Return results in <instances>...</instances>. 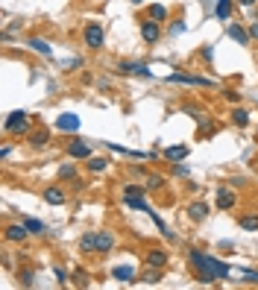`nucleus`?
<instances>
[{
	"label": "nucleus",
	"instance_id": "nucleus-11",
	"mask_svg": "<svg viewBox=\"0 0 258 290\" xmlns=\"http://www.w3.org/2000/svg\"><path fill=\"white\" fill-rule=\"evenodd\" d=\"M115 249V235L112 232H97V255H109Z\"/></svg>",
	"mask_w": 258,
	"mask_h": 290
},
{
	"label": "nucleus",
	"instance_id": "nucleus-13",
	"mask_svg": "<svg viewBox=\"0 0 258 290\" xmlns=\"http://www.w3.org/2000/svg\"><path fill=\"white\" fill-rule=\"evenodd\" d=\"M56 126H59L62 132H76V129H79V118H76V115H59Z\"/></svg>",
	"mask_w": 258,
	"mask_h": 290
},
{
	"label": "nucleus",
	"instance_id": "nucleus-8",
	"mask_svg": "<svg viewBox=\"0 0 258 290\" xmlns=\"http://www.w3.org/2000/svg\"><path fill=\"white\" fill-rule=\"evenodd\" d=\"M118 73H129V76H150V68L141 65V62H121Z\"/></svg>",
	"mask_w": 258,
	"mask_h": 290
},
{
	"label": "nucleus",
	"instance_id": "nucleus-37",
	"mask_svg": "<svg viewBox=\"0 0 258 290\" xmlns=\"http://www.w3.org/2000/svg\"><path fill=\"white\" fill-rule=\"evenodd\" d=\"M182 30H185V21H179V24H173V27H170V33H173V35H179Z\"/></svg>",
	"mask_w": 258,
	"mask_h": 290
},
{
	"label": "nucleus",
	"instance_id": "nucleus-27",
	"mask_svg": "<svg viewBox=\"0 0 258 290\" xmlns=\"http://www.w3.org/2000/svg\"><path fill=\"white\" fill-rule=\"evenodd\" d=\"M59 179H70V182H73V179H76V167H73V164H62V167H59Z\"/></svg>",
	"mask_w": 258,
	"mask_h": 290
},
{
	"label": "nucleus",
	"instance_id": "nucleus-18",
	"mask_svg": "<svg viewBox=\"0 0 258 290\" xmlns=\"http://www.w3.org/2000/svg\"><path fill=\"white\" fill-rule=\"evenodd\" d=\"M147 18H150V21H158V24H164V21H167V6H161V3L147 6Z\"/></svg>",
	"mask_w": 258,
	"mask_h": 290
},
{
	"label": "nucleus",
	"instance_id": "nucleus-20",
	"mask_svg": "<svg viewBox=\"0 0 258 290\" xmlns=\"http://www.w3.org/2000/svg\"><path fill=\"white\" fill-rule=\"evenodd\" d=\"M79 249L82 252H97V232H85L79 238Z\"/></svg>",
	"mask_w": 258,
	"mask_h": 290
},
{
	"label": "nucleus",
	"instance_id": "nucleus-15",
	"mask_svg": "<svg viewBox=\"0 0 258 290\" xmlns=\"http://www.w3.org/2000/svg\"><path fill=\"white\" fill-rule=\"evenodd\" d=\"M65 200H68V197H65V190L59 188V185H50V188L44 190V203H50V205H62Z\"/></svg>",
	"mask_w": 258,
	"mask_h": 290
},
{
	"label": "nucleus",
	"instance_id": "nucleus-42",
	"mask_svg": "<svg viewBox=\"0 0 258 290\" xmlns=\"http://www.w3.org/2000/svg\"><path fill=\"white\" fill-rule=\"evenodd\" d=\"M132 3H144V0H132Z\"/></svg>",
	"mask_w": 258,
	"mask_h": 290
},
{
	"label": "nucleus",
	"instance_id": "nucleus-16",
	"mask_svg": "<svg viewBox=\"0 0 258 290\" xmlns=\"http://www.w3.org/2000/svg\"><path fill=\"white\" fill-rule=\"evenodd\" d=\"M188 217H191L194 223H203V220L208 217V205H206V203H191V205H188Z\"/></svg>",
	"mask_w": 258,
	"mask_h": 290
},
{
	"label": "nucleus",
	"instance_id": "nucleus-17",
	"mask_svg": "<svg viewBox=\"0 0 258 290\" xmlns=\"http://www.w3.org/2000/svg\"><path fill=\"white\" fill-rule=\"evenodd\" d=\"M47 144H50V132L47 129H33L30 132V147L38 150V147H47Z\"/></svg>",
	"mask_w": 258,
	"mask_h": 290
},
{
	"label": "nucleus",
	"instance_id": "nucleus-22",
	"mask_svg": "<svg viewBox=\"0 0 258 290\" xmlns=\"http://www.w3.org/2000/svg\"><path fill=\"white\" fill-rule=\"evenodd\" d=\"M24 223H27L30 235H44V232H47V226H44L41 220H35V217H24Z\"/></svg>",
	"mask_w": 258,
	"mask_h": 290
},
{
	"label": "nucleus",
	"instance_id": "nucleus-41",
	"mask_svg": "<svg viewBox=\"0 0 258 290\" xmlns=\"http://www.w3.org/2000/svg\"><path fill=\"white\" fill-rule=\"evenodd\" d=\"M238 6H255V0H238Z\"/></svg>",
	"mask_w": 258,
	"mask_h": 290
},
{
	"label": "nucleus",
	"instance_id": "nucleus-4",
	"mask_svg": "<svg viewBox=\"0 0 258 290\" xmlns=\"http://www.w3.org/2000/svg\"><path fill=\"white\" fill-rule=\"evenodd\" d=\"M235 203H238V194L232 188H226V185H220V188H217V208H220V211H232Z\"/></svg>",
	"mask_w": 258,
	"mask_h": 290
},
{
	"label": "nucleus",
	"instance_id": "nucleus-36",
	"mask_svg": "<svg viewBox=\"0 0 258 290\" xmlns=\"http://www.w3.org/2000/svg\"><path fill=\"white\" fill-rule=\"evenodd\" d=\"M188 164H179V161H176V176H188Z\"/></svg>",
	"mask_w": 258,
	"mask_h": 290
},
{
	"label": "nucleus",
	"instance_id": "nucleus-6",
	"mask_svg": "<svg viewBox=\"0 0 258 290\" xmlns=\"http://www.w3.org/2000/svg\"><path fill=\"white\" fill-rule=\"evenodd\" d=\"M68 155L70 158H91V144H85L82 138H73L68 144Z\"/></svg>",
	"mask_w": 258,
	"mask_h": 290
},
{
	"label": "nucleus",
	"instance_id": "nucleus-28",
	"mask_svg": "<svg viewBox=\"0 0 258 290\" xmlns=\"http://www.w3.org/2000/svg\"><path fill=\"white\" fill-rule=\"evenodd\" d=\"M123 203L129 208H135V211H150V205L144 203V197H132V200H123Z\"/></svg>",
	"mask_w": 258,
	"mask_h": 290
},
{
	"label": "nucleus",
	"instance_id": "nucleus-31",
	"mask_svg": "<svg viewBox=\"0 0 258 290\" xmlns=\"http://www.w3.org/2000/svg\"><path fill=\"white\" fill-rule=\"evenodd\" d=\"M144 281H158V267H150V273H144Z\"/></svg>",
	"mask_w": 258,
	"mask_h": 290
},
{
	"label": "nucleus",
	"instance_id": "nucleus-5",
	"mask_svg": "<svg viewBox=\"0 0 258 290\" xmlns=\"http://www.w3.org/2000/svg\"><path fill=\"white\" fill-rule=\"evenodd\" d=\"M170 82H185V85L214 88V82H211V79H206V76H191V73H170Z\"/></svg>",
	"mask_w": 258,
	"mask_h": 290
},
{
	"label": "nucleus",
	"instance_id": "nucleus-30",
	"mask_svg": "<svg viewBox=\"0 0 258 290\" xmlns=\"http://www.w3.org/2000/svg\"><path fill=\"white\" fill-rule=\"evenodd\" d=\"M88 170H94V173L106 170V158H88Z\"/></svg>",
	"mask_w": 258,
	"mask_h": 290
},
{
	"label": "nucleus",
	"instance_id": "nucleus-3",
	"mask_svg": "<svg viewBox=\"0 0 258 290\" xmlns=\"http://www.w3.org/2000/svg\"><path fill=\"white\" fill-rule=\"evenodd\" d=\"M82 38H85V44L91 50H100V47H103V27H100L97 21H91L85 30H82Z\"/></svg>",
	"mask_w": 258,
	"mask_h": 290
},
{
	"label": "nucleus",
	"instance_id": "nucleus-12",
	"mask_svg": "<svg viewBox=\"0 0 258 290\" xmlns=\"http://www.w3.org/2000/svg\"><path fill=\"white\" fill-rule=\"evenodd\" d=\"M167 261H170V255H167L164 249H150V252H147V264H150V267L164 270V267H167Z\"/></svg>",
	"mask_w": 258,
	"mask_h": 290
},
{
	"label": "nucleus",
	"instance_id": "nucleus-19",
	"mask_svg": "<svg viewBox=\"0 0 258 290\" xmlns=\"http://www.w3.org/2000/svg\"><path fill=\"white\" fill-rule=\"evenodd\" d=\"M112 278H118V281H135V270L129 264H121V267L112 270Z\"/></svg>",
	"mask_w": 258,
	"mask_h": 290
},
{
	"label": "nucleus",
	"instance_id": "nucleus-1",
	"mask_svg": "<svg viewBox=\"0 0 258 290\" xmlns=\"http://www.w3.org/2000/svg\"><path fill=\"white\" fill-rule=\"evenodd\" d=\"M188 261L194 264V270H197V278H200V281H220V278L229 275V264H223V261H217V258L206 255V252H200V249H191Z\"/></svg>",
	"mask_w": 258,
	"mask_h": 290
},
{
	"label": "nucleus",
	"instance_id": "nucleus-21",
	"mask_svg": "<svg viewBox=\"0 0 258 290\" xmlns=\"http://www.w3.org/2000/svg\"><path fill=\"white\" fill-rule=\"evenodd\" d=\"M30 47H33L35 53H41V56H50L53 53L50 41H44V38H30Z\"/></svg>",
	"mask_w": 258,
	"mask_h": 290
},
{
	"label": "nucleus",
	"instance_id": "nucleus-29",
	"mask_svg": "<svg viewBox=\"0 0 258 290\" xmlns=\"http://www.w3.org/2000/svg\"><path fill=\"white\" fill-rule=\"evenodd\" d=\"M232 15V0H217V18Z\"/></svg>",
	"mask_w": 258,
	"mask_h": 290
},
{
	"label": "nucleus",
	"instance_id": "nucleus-32",
	"mask_svg": "<svg viewBox=\"0 0 258 290\" xmlns=\"http://www.w3.org/2000/svg\"><path fill=\"white\" fill-rule=\"evenodd\" d=\"M223 97L229 103H238V100H241V94H238V91H223Z\"/></svg>",
	"mask_w": 258,
	"mask_h": 290
},
{
	"label": "nucleus",
	"instance_id": "nucleus-38",
	"mask_svg": "<svg viewBox=\"0 0 258 290\" xmlns=\"http://www.w3.org/2000/svg\"><path fill=\"white\" fill-rule=\"evenodd\" d=\"M249 38H258V21H252V24H249Z\"/></svg>",
	"mask_w": 258,
	"mask_h": 290
},
{
	"label": "nucleus",
	"instance_id": "nucleus-43",
	"mask_svg": "<svg viewBox=\"0 0 258 290\" xmlns=\"http://www.w3.org/2000/svg\"><path fill=\"white\" fill-rule=\"evenodd\" d=\"M255 141H258V132H255Z\"/></svg>",
	"mask_w": 258,
	"mask_h": 290
},
{
	"label": "nucleus",
	"instance_id": "nucleus-24",
	"mask_svg": "<svg viewBox=\"0 0 258 290\" xmlns=\"http://www.w3.org/2000/svg\"><path fill=\"white\" fill-rule=\"evenodd\" d=\"M241 229L243 232H258V214H246V217H241Z\"/></svg>",
	"mask_w": 258,
	"mask_h": 290
},
{
	"label": "nucleus",
	"instance_id": "nucleus-39",
	"mask_svg": "<svg viewBox=\"0 0 258 290\" xmlns=\"http://www.w3.org/2000/svg\"><path fill=\"white\" fill-rule=\"evenodd\" d=\"M9 155H12V147H9V144H3V150H0V158H9Z\"/></svg>",
	"mask_w": 258,
	"mask_h": 290
},
{
	"label": "nucleus",
	"instance_id": "nucleus-10",
	"mask_svg": "<svg viewBox=\"0 0 258 290\" xmlns=\"http://www.w3.org/2000/svg\"><path fill=\"white\" fill-rule=\"evenodd\" d=\"M229 38H235V44H241V47H249V30H243L241 24H229Z\"/></svg>",
	"mask_w": 258,
	"mask_h": 290
},
{
	"label": "nucleus",
	"instance_id": "nucleus-25",
	"mask_svg": "<svg viewBox=\"0 0 258 290\" xmlns=\"http://www.w3.org/2000/svg\"><path fill=\"white\" fill-rule=\"evenodd\" d=\"M147 185H126L123 188V200H132V197H144Z\"/></svg>",
	"mask_w": 258,
	"mask_h": 290
},
{
	"label": "nucleus",
	"instance_id": "nucleus-7",
	"mask_svg": "<svg viewBox=\"0 0 258 290\" xmlns=\"http://www.w3.org/2000/svg\"><path fill=\"white\" fill-rule=\"evenodd\" d=\"M141 35H144L147 44H155L158 35H161V24H158V21H144V24H141Z\"/></svg>",
	"mask_w": 258,
	"mask_h": 290
},
{
	"label": "nucleus",
	"instance_id": "nucleus-35",
	"mask_svg": "<svg viewBox=\"0 0 258 290\" xmlns=\"http://www.w3.org/2000/svg\"><path fill=\"white\" fill-rule=\"evenodd\" d=\"M53 273H56V278H59V281H62V284H65V281H68V273H65V270H62V267H56V270H53Z\"/></svg>",
	"mask_w": 258,
	"mask_h": 290
},
{
	"label": "nucleus",
	"instance_id": "nucleus-34",
	"mask_svg": "<svg viewBox=\"0 0 258 290\" xmlns=\"http://www.w3.org/2000/svg\"><path fill=\"white\" fill-rule=\"evenodd\" d=\"M164 185V179H158V176H150V185L147 188H161Z\"/></svg>",
	"mask_w": 258,
	"mask_h": 290
},
{
	"label": "nucleus",
	"instance_id": "nucleus-9",
	"mask_svg": "<svg viewBox=\"0 0 258 290\" xmlns=\"http://www.w3.org/2000/svg\"><path fill=\"white\" fill-rule=\"evenodd\" d=\"M30 235V229H27V223H12V226H6V240H12V243H24Z\"/></svg>",
	"mask_w": 258,
	"mask_h": 290
},
{
	"label": "nucleus",
	"instance_id": "nucleus-23",
	"mask_svg": "<svg viewBox=\"0 0 258 290\" xmlns=\"http://www.w3.org/2000/svg\"><path fill=\"white\" fill-rule=\"evenodd\" d=\"M232 123L243 129V126L249 123V112H246V109H232Z\"/></svg>",
	"mask_w": 258,
	"mask_h": 290
},
{
	"label": "nucleus",
	"instance_id": "nucleus-14",
	"mask_svg": "<svg viewBox=\"0 0 258 290\" xmlns=\"http://www.w3.org/2000/svg\"><path fill=\"white\" fill-rule=\"evenodd\" d=\"M188 147H185V144H176V147H167V150H164V158H167V161H173V164H176V161H182V158H188Z\"/></svg>",
	"mask_w": 258,
	"mask_h": 290
},
{
	"label": "nucleus",
	"instance_id": "nucleus-40",
	"mask_svg": "<svg viewBox=\"0 0 258 290\" xmlns=\"http://www.w3.org/2000/svg\"><path fill=\"white\" fill-rule=\"evenodd\" d=\"M243 281H249V284H252V281H258V273H243Z\"/></svg>",
	"mask_w": 258,
	"mask_h": 290
},
{
	"label": "nucleus",
	"instance_id": "nucleus-26",
	"mask_svg": "<svg viewBox=\"0 0 258 290\" xmlns=\"http://www.w3.org/2000/svg\"><path fill=\"white\" fill-rule=\"evenodd\" d=\"M33 278H35V273L30 270V267H24V270H18V281L24 284V287H33Z\"/></svg>",
	"mask_w": 258,
	"mask_h": 290
},
{
	"label": "nucleus",
	"instance_id": "nucleus-33",
	"mask_svg": "<svg viewBox=\"0 0 258 290\" xmlns=\"http://www.w3.org/2000/svg\"><path fill=\"white\" fill-rule=\"evenodd\" d=\"M62 65H65V70H73V68H76V65H82V62H79V59H65Z\"/></svg>",
	"mask_w": 258,
	"mask_h": 290
},
{
	"label": "nucleus",
	"instance_id": "nucleus-2",
	"mask_svg": "<svg viewBox=\"0 0 258 290\" xmlns=\"http://www.w3.org/2000/svg\"><path fill=\"white\" fill-rule=\"evenodd\" d=\"M3 132H6V135H27V132H30L27 112H12L9 118L3 120Z\"/></svg>",
	"mask_w": 258,
	"mask_h": 290
}]
</instances>
